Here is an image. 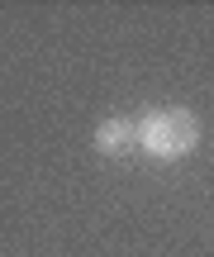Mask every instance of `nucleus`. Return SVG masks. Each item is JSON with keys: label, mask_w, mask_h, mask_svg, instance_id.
<instances>
[{"label": "nucleus", "mask_w": 214, "mask_h": 257, "mask_svg": "<svg viewBox=\"0 0 214 257\" xmlns=\"http://www.w3.org/2000/svg\"><path fill=\"white\" fill-rule=\"evenodd\" d=\"M138 148L157 162H181L200 148V119L181 105H162L138 119Z\"/></svg>", "instance_id": "f257e3e1"}, {"label": "nucleus", "mask_w": 214, "mask_h": 257, "mask_svg": "<svg viewBox=\"0 0 214 257\" xmlns=\"http://www.w3.org/2000/svg\"><path fill=\"white\" fill-rule=\"evenodd\" d=\"M129 148H138V124L133 119H100L95 124V153H105V157H119V153H129Z\"/></svg>", "instance_id": "f03ea898"}]
</instances>
